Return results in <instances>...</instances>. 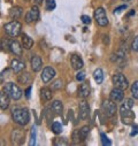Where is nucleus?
<instances>
[{
  "label": "nucleus",
  "instance_id": "obj_41",
  "mask_svg": "<svg viewBox=\"0 0 138 146\" xmlns=\"http://www.w3.org/2000/svg\"><path fill=\"white\" fill-rule=\"evenodd\" d=\"M104 38H105V39H104V43H105V44H109V39H108V36H104Z\"/></svg>",
  "mask_w": 138,
  "mask_h": 146
},
{
  "label": "nucleus",
  "instance_id": "obj_6",
  "mask_svg": "<svg viewBox=\"0 0 138 146\" xmlns=\"http://www.w3.org/2000/svg\"><path fill=\"white\" fill-rule=\"evenodd\" d=\"M94 20L100 27H106L108 24V17H107L106 11L102 7H98L94 11Z\"/></svg>",
  "mask_w": 138,
  "mask_h": 146
},
{
  "label": "nucleus",
  "instance_id": "obj_16",
  "mask_svg": "<svg viewBox=\"0 0 138 146\" xmlns=\"http://www.w3.org/2000/svg\"><path fill=\"white\" fill-rule=\"evenodd\" d=\"M9 96L3 90V91H0V108L1 109H7L9 107Z\"/></svg>",
  "mask_w": 138,
  "mask_h": 146
},
{
  "label": "nucleus",
  "instance_id": "obj_14",
  "mask_svg": "<svg viewBox=\"0 0 138 146\" xmlns=\"http://www.w3.org/2000/svg\"><path fill=\"white\" fill-rule=\"evenodd\" d=\"M124 98V93H123V90L119 89V88H114L112 91H111V99L115 102H120L122 101Z\"/></svg>",
  "mask_w": 138,
  "mask_h": 146
},
{
  "label": "nucleus",
  "instance_id": "obj_36",
  "mask_svg": "<svg viewBox=\"0 0 138 146\" xmlns=\"http://www.w3.org/2000/svg\"><path fill=\"white\" fill-rule=\"evenodd\" d=\"M76 80L78 82H83L85 80V72L84 71H78L77 74H76Z\"/></svg>",
  "mask_w": 138,
  "mask_h": 146
},
{
  "label": "nucleus",
  "instance_id": "obj_17",
  "mask_svg": "<svg viewBox=\"0 0 138 146\" xmlns=\"http://www.w3.org/2000/svg\"><path fill=\"white\" fill-rule=\"evenodd\" d=\"M90 92H91V88H90L89 83H82L80 85V88H78V97L86 98V97H89Z\"/></svg>",
  "mask_w": 138,
  "mask_h": 146
},
{
  "label": "nucleus",
  "instance_id": "obj_21",
  "mask_svg": "<svg viewBox=\"0 0 138 146\" xmlns=\"http://www.w3.org/2000/svg\"><path fill=\"white\" fill-rule=\"evenodd\" d=\"M40 96H42V99L46 102V101H50L53 97V93H52V89L50 88H43L42 91H40Z\"/></svg>",
  "mask_w": 138,
  "mask_h": 146
},
{
  "label": "nucleus",
  "instance_id": "obj_30",
  "mask_svg": "<svg viewBox=\"0 0 138 146\" xmlns=\"http://www.w3.org/2000/svg\"><path fill=\"white\" fill-rule=\"evenodd\" d=\"M131 93H132V97L138 99V81L133 82L132 86H131Z\"/></svg>",
  "mask_w": 138,
  "mask_h": 146
},
{
  "label": "nucleus",
  "instance_id": "obj_38",
  "mask_svg": "<svg viewBox=\"0 0 138 146\" xmlns=\"http://www.w3.org/2000/svg\"><path fill=\"white\" fill-rule=\"evenodd\" d=\"M125 8H127V5H125V4H124V5H122V6H119V7H117V8H115V9H114V12H113V13H114V14H119V13H120V12H122V11H124V9H125Z\"/></svg>",
  "mask_w": 138,
  "mask_h": 146
},
{
  "label": "nucleus",
  "instance_id": "obj_5",
  "mask_svg": "<svg viewBox=\"0 0 138 146\" xmlns=\"http://www.w3.org/2000/svg\"><path fill=\"white\" fill-rule=\"evenodd\" d=\"M21 28H22V25L19 21H12V22L5 24L4 30L8 36H11V37H17V36L21 33Z\"/></svg>",
  "mask_w": 138,
  "mask_h": 146
},
{
  "label": "nucleus",
  "instance_id": "obj_27",
  "mask_svg": "<svg viewBox=\"0 0 138 146\" xmlns=\"http://www.w3.org/2000/svg\"><path fill=\"white\" fill-rule=\"evenodd\" d=\"M62 88H63V81L62 80H56L51 85V89L52 90H61Z\"/></svg>",
  "mask_w": 138,
  "mask_h": 146
},
{
  "label": "nucleus",
  "instance_id": "obj_29",
  "mask_svg": "<svg viewBox=\"0 0 138 146\" xmlns=\"http://www.w3.org/2000/svg\"><path fill=\"white\" fill-rule=\"evenodd\" d=\"M45 7H46L47 11H53L56 7L55 0H46V1H45Z\"/></svg>",
  "mask_w": 138,
  "mask_h": 146
},
{
  "label": "nucleus",
  "instance_id": "obj_31",
  "mask_svg": "<svg viewBox=\"0 0 138 146\" xmlns=\"http://www.w3.org/2000/svg\"><path fill=\"white\" fill-rule=\"evenodd\" d=\"M100 138H101V143H102L104 146H109V145H112V141L108 139V137H107L105 133H101V135H100Z\"/></svg>",
  "mask_w": 138,
  "mask_h": 146
},
{
  "label": "nucleus",
  "instance_id": "obj_40",
  "mask_svg": "<svg viewBox=\"0 0 138 146\" xmlns=\"http://www.w3.org/2000/svg\"><path fill=\"white\" fill-rule=\"evenodd\" d=\"M30 92H31V86H29V88L25 90V92H24L27 98H30Z\"/></svg>",
  "mask_w": 138,
  "mask_h": 146
},
{
  "label": "nucleus",
  "instance_id": "obj_33",
  "mask_svg": "<svg viewBox=\"0 0 138 146\" xmlns=\"http://www.w3.org/2000/svg\"><path fill=\"white\" fill-rule=\"evenodd\" d=\"M73 141H74V144H77V143H80L81 141V135H80V130H75L74 132H73Z\"/></svg>",
  "mask_w": 138,
  "mask_h": 146
},
{
  "label": "nucleus",
  "instance_id": "obj_39",
  "mask_svg": "<svg viewBox=\"0 0 138 146\" xmlns=\"http://www.w3.org/2000/svg\"><path fill=\"white\" fill-rule=\"evenodd\" d=\"M132 130H133V131L131 132V136L137 135V133H138V125H135V124H133V125H132Z\"/></svg>",
  "mask_w": 138,
  "mask_h": 146
},
{
  "label": "nucleus",
  "instance_id": "obj_2",
  "mask_svg": "<svg viewBox=\"0 0 138 146\" xmlns=\"http://www.w3.org/2000/svg\"><path fill=\"white\" fill-rule=\"evenodd\" d=\"M12 119L19 125H25L30 121V114L25 107L15 106L12 109Z\"/></svg>",
  "mask_w": 138,
  "mask_h": 146
},
{
  "label": "nucleus",
  "instance_id": "obj_8",
  "mask_svg": "<svg viewBox=\"0 0 138 146\" xmlns=\"http://www.w3.org/2000/svg\"><path fill=\"white\" fill-rule=\"evenodd\" d=\"M38 19H39V8H38L37 5H34V6H32V7L27 12L24 20H25L27 23H31V22H33V21H37Z\"/></svg>",
  "mask_w": 138,
  "mask_h": 146
},
{
  "label": "nucleus",
  "instance_id": "obj_26",
  "mask_svg": "<svg viewBox=\"0 0 138 146\" xmlns=\"http://www.w3.org/2000/svg\"><path fill=\"white\" fill-rule=\"evenodd\" d=\"M52 131L55 135H59L62 132V124L60 122H53L52 123Z\"/></svg>",
  "mask_w": 138,
  "mask_h": 146
},
{
  "label": "nucleus",
  "instance_id": "obj_24",
  "mask_svg": "<svg viewBox=\"0 0 138 146\" xmlns=\"http://www.w3.org/2000/svg\"><path fill=\"white\" fill-rule=\"evenodd\" d=\"M17 81L20 84H27L29 81H30V75L29 72H21L17 77Z\"/></svg>",
  "mask_w": 138,
  "mask_h": 146
},
{
  "label": "nucleus",
  "instance_id": "obj_9",
  "mask_svg": "<svg viewBox=\"0 0 138 146\" xmlns=\"http://www.w3.org/2000/svg\"><path fill=\"white\" fill-rule=\"evenodd\" d=\"M55 76V70L54 68L52 67H45L43 69V72H42V80L44 83H48L51 82Z\"/></svg>",
  "mask_w": 138,
  "mask_h": 146
},
{
  "label": "nucleus",
  "instance_id": "obj_12",
  "mask_svg": "<svg viewBox=\"0 0 138 146\" xmlns=\"http://www.w3.org/2000/svg\"><path fill=\"white\" fill-rule=\"evenodd\" d=\"M70 63H72L73 69H75V70H81V69L83 68V66H84L83 60H82V58H81L78 54L72 55V58H70Z\"/></svg>",
  "mask_w": 138,
  "mask_h": 146
},
{
  "label": "nucleus",
  "instance_id": "obj_3",
  "mask_svg": "<svg viewBox=\"0 0 138 146\" xmlns=\"http://www.w3.org/2000/svg\"><path fill=\"white\" fill-rule=\"evenodd\" d=\"M3 90L9 96V98H12L14 100H19L22 97V90L19 88V85H16V84H14L12 82L6 83Z\"/></svg>",
  "mask_w": 138,
  "mask_h": 146
},
{
  "label": "nucleus",
  "instance_id": "obj_42",
  "mask_svg": "<svg viewBox=\"0 0 138 146\" xmlns=\"http://www.w3.org/2000/svg\"><path fill=\"white\" fill-rule=\"evenodd\" d=\"M135 14H136V12H135V9H131V11H130V12L128 13V15H127V16L129 17V16H131V15H135Z\"/></svg>",
  "mask_w": 138,
  "mask_h": 146
},
{
  "label": "nucleus",
  "instance_id": "obj_34",
  "mask_svg": "<svg viewBox=\"0 0 138 146\" xmlns=\"http://www.w3.org/2000/svg\"><path fill=\"white\" fill-rule=\"evenodd\" d=\"M36 144V128H32L31 129V140L29 143V145H34Z\"/></svg>",
  "mask_w": 138,
  "mask_h": 146
},
{
  "label": "nucleus",
  "instance_id": "obj_10",
  "mask_svg": "<svg viewBox=\"0 0 138 146\" xmlns=\"http://www.w3.org/2000/svg\"><path fill=\"white\" fill-rule=\"evenodd\" d=\"M78 109H80L78 114H80V119H81V120H85V119L89 117V114H90V106H89V104H88L85 100H82V101H81Z\"/></svg>",
  "mask_w": 138,
  "mask_h": 146
},
{
  "label": "nucleus",
  "instance_id": "obj_1",
  "mask_svg": "<svg viewBox=\"0 0 138 146\" xmlns=\"http://www.w3.org/2000/svg\"><path fill=\"white\" fill-rule=\"evenodd\" d=\"M132 107H133V100L131 98H127L120 107V115H121L122 122L127 125H130L133 123L135 113L132 112Z\"/></svg>",
  "mask_w": 138,
  "mask_h": 146
},
{
  "label": "nucleus",
  "instance_id": "obj_19",
  "mask_svg": "<svg viewBox=\"0 0 138 146\" xmlns=\"http://www.w3.org/2000/svg\"><path fill=\"white\" fill-rule=\"evenodd\" d=\"M51 108H52V112H53L54 114L61 115V114H62V111H63V105H62V102H61L60 100H54V101L52 102Z\"/></svg>",
  "mask_w": 138,
  "mask_h": 146
},
{
  "label": "nucleus",
  "instance_id": "obj_32",
  "mask_svg": "<svg viewBox=\"0 0 138 146\" xmlns=\"http://www.w3.org/2000/svg\"><path fill=\"white\" fill-rule=\"evenodd\" d=\"M9 45H11V39H4V40L1 42V48H3L4 51H6V52L11 51Z\"/></svg>",
  "mask_w": 138,
  "mask_h": 146
},
{
  "label": "nucleus",
  "instance_id": "obj_18",
  "mask_svg": "<svg viewBox=\"0 0 138 146\" xmlns=\"http://www.w3.org/2000/svg\"><path fill=\"white\" fill-rule=\"evenodd\" d=\"M9 48H11V52L17 56H21L22 55V46L20 45L19 42L16 40H11V45H9Z\"/></svg>",
  "mask_w": 138,
  "mask_h": 146
},
{
  "label": "nucleus",
  "instance_id": "obj_35",
  "mask_svg": "<svg viewBox=\"0 0 138 146\" xmlns=\"http://www.w3.org/2000/svg\"><path fill=\"white\" fill-rule=\"evenodd\" d=\"M131 50L135 52H138V36H136L131 43Z\"/></svg>",
  "mask_w": 138,
  "mask_h": 146
},
{
  "label": "nucleus",
  "instance_id": "obj_20",
  "mask_svg": "<svg viewBox=\"0 0 138 146\" xmlns=\"http://www.w3.org/2000/svg\"><path fill=\"white\" fill-rule=\"evenodd\" d=\"M22 46L25 50H30L33 46V40L27 33H22Z\"/></svg>",
  "mask_w": 138,
  "mask_h": 146
},
{
  "label": "nucleus",
  "instance_id": "obj_45",
  "mask_svg": "<svg viewBox=\"0 0 138 146\" xmlns=\"http://www.w3.org/2000/svg\"><path fill=\"white\" fill-rule=\"evenodd\" d=\"M0 48H1V42H0Z\"/></svg>",
  "mask_w": 138,
  "mask_h": 146
},
{
  "label": "nucleus",
  "instance_id": "obj_28",
  "mask_svg": "<svg viewBox=\"0 0 138 146\" xmlns=\"http://www.w3.org/2000/svg\"><path fill=\"white\" fill-rule=\"evenodd\" d=\"M53 144H54L55 146H66V145H68L66 138H54Z\"/></svg>",
  "mask_w": 138,
  "mask_h": 146
},
{
  "label": "nucleus",
  "instance_id": "obj_23",
  "mask_svg": "<svg viewBox=\"0 0 138 146\" xmlns=\"http://www.w3.org/2000/svg\"><path fill=\"white\" fill-rule=\"evenodd\" d=\"M93 78L97 82V84H101L102 83V81H104V71L100 68H97L93 71Z\"/></svg>",
  "mask_w": 138,
  "mask_h": 146
},
{
  "label": "nucleus",
  "instance_id": "obj_7",
  "mask_svg": "<svg viewBox=\"0 0 138 146\" xmlns=\"http://www.w3.org/2000/svg\"><path fill=\"white\" fill-rule=\"evenodd\" d=\"M112 81H113V84H114L115 88H119L123 91L129 88V82H128L127 77L123 74H115L112 77Z\"/></svg>",
  "mask_w": 138,
  "mask_h": 146
},
{
  "label": "nucleus",
  "instance_id": "obj_13",
  "mask_svg": "<svg viewBox=\"0 0 138 146\" xmlns=\"http://www.w3.org/2000/svg\"><path fill=\"white\" fill-rule=\"evenodd\" d=\"M30 64H31V69L33 71H39L43 67V61H42V58L38 56V55H34L31 58L30 60Z\"/></svg>",
  "mask_w": 138,
  "mask_h": 146
},
{
  "label": "nucleus",
  "instance_id": "obj_25",
  "mask_svg": "<svg viewBox=\"0 0 138 146\" xmlns=\"http://www.w3.org/2000/svg\"><path fill=\"white\" fill-rule=\"evenodd\" d=\"M89 133H90V127H88V125H84L81 130H80V135H81V140H85L86 138H88V136H89Z\"/></svg>",
  "mask_w": 138,
  "mask_h": 146
},
{
  "label": "nucleus",
  "instance_id": "obj_11",
  "mask_svg": "<svg viewBox=\"0 0 138 146\" xmlns=\"http://www.w3.org/2000/svg\"><path fill=\"white\" fill-rule=\"evenodd\" d=\"M24 138V130L22 129H14L12 135H11V139H12V143H15V144H21L22 140Z\"/></svg>",
  "mask_w": 138,
  "mask_h": 146
},
{
  "label": "nucleus",
  "instance_id": "obj_37",
  "mask_svg": "<svg viewBox=\"0 0 138 146\" xmlns=\"http://www.w3.org/2000/svg\"><path fill=\"white\" fill-rule=\"evenodd\" d=\"M81 20H82V22H83L84 24H90V23H91V19H90L88 15H82V16H81Z\"/></svg>",
  "mask_w": 138,
  "mask_h": 146
},
{
  "label": "nucleus",
  "instance_id": "obj_22",
  "mask_svg": "<svg viewBox=\"0 0 138 146\" xmlns=\"http://www.w3.org/2000/svg\"><path fill=\"white\" fill-rule=\"evenodd\" d=\"M9 16H11L12 19H14V20L20 19V17L22 16V8L19 7V6H15V7L11 8V11H9Z\"/></svg>",
  "mask_w": 138,
  "mask_h": 146
},
{
  "label": "nucleus",
  "instance_id": "obj_43",
  "mask_svg": "<svg viewBox=\"0 0 138 146\" xmlns=\"http://www.w3.org/2000/svg\"><path fill=\"white\" fill-rule=\"evenodd\" d=\"M34 1H36V3H37V4H40V3H42V1H43V0H34Z\"/></svg>",
  "mask_w": 138,
  "mask_h": 146
},
{
  "label": "nucleus",
  "instance_id": "obj_4",
  "mask_svg": "<svg viewBox=\"0 0 138 146\" xmlns=\"http://www.w3.org/2000/svg\"><path fill=\"white\" fill-rule=\"evenodd\" d=\"M102 112L107 117H114L116 114V102L113 101L112 99H106L102 101L101 105Z\"/></svg>",
  "mask_w": 138,
  "mask_h": 146
},
{
  "label": "nucleus",
  "instance_id": "obj_44",
  "mask_svg": "<svg viewBox=\"0 0 138 146\" xmlns=\"http://www.w3.org/2000/svg\"><path fill=\"white\" fill-rule=\"evenodd\" d=\"M122 1H130V0H122Z\"/></svg>",
  "mask_w": 138,
  "mask_h": 146
},
{
  "label": "nucleus",
  "instance_id": "obj_15",
  "mask_svg": "<svg viewBox=\"0 0 138 146\" xmlns=\"http://www.w3.org/2000/svg\"><path fill=\"white\" fill-rule=\"evenodd\" d=\"M11 67H12V69H13L14 72L19 74V72H21L22 70H24L25 64H24V62H22L19 59H13L12 62H11Z\"/></svg>",
  "mask_w": 138,
  "mask_h": 146
}]
</instances>
